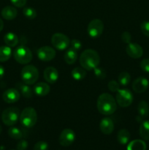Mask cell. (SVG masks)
<instances>
[{
    "label": "cell",
    "instance_id": "30",
    "mask_svg": "<svg viewBox=\"0 0 149 150\" xmlns=\"http://www.w3.org/2000/svg\"><path fill=\"white\" fill-rule=\"evenodd\" d=\"M23 14L26 18L30 19V20L34 19L37 17L36 10L31 7H24L23 10Z\"/></svg>",
    "mask_w": 149,
    "mask_h": 150
},
{
    "label": "cell",
    "instance_id": "9",
    "mask_svg": "<svg viewBox=\"0 0 149 150\" xmlns=\"http://www.w3.org/2000/svg\"><path fill=\"white\" fill-rule=\"evenodd\" d=\"M104 23L100 19H93L89 22L87 27V32L92 38H97L102 35L104 31Z\"/></svg>",
    "mask_w": 149,
    "mask_h": 150
},
{
    "label": "cell",
    "instance_id": "35",
    "mask_svg": "<svg viewBox=\"0 0 149 150\" xmlns=\"http://www.w3.org/2000/svg\"><path fill=\"white\" fill-rule=\"evenodd\" d=\"M70 45H71V48L74 49V51H76L77 52L78 51H80L82 48L81 42L77 39H74L72 40H71V42H70Z\"/></svg>",
    "mask_w": 149,
    "mask_h": 150
},
{
    "label": "cell",
    "instance_id": "31",
    "mask_svg": "<svg viewBox=\"0 0 149 150\" xmlns=\"http://www.w3.org/2000/svg\"><path fill=\"white\" fill-rule=\"evenodd\" d=\"M93 73H94L95 76L99 79H104L107 76L106 71L102 67H96V68L93 69Z\"/></svg>",
    "mask_w": 149,
    "mask_h": 150
},
{
    "label": "cell",
    "instance_id": "4",
    "mask_svg": "<svg viewBox=\"0 0 149 150\" xmlns=\"http://www.w3.org/2000/svg\"><path fill=\"white\" fill-rule=\"evenodd\" d=\"M22 81L27 85H32L39 79V71L35 66L28 64L25 66L20 72Z\"/></svg>",
    "mask_w": 149,
    "mask_h": 150
},
{
    "label": "cell",
    "instance_id": "1",
    "mask_svg": "<svg viewBox=\"0 0 149 150\" xmlns=\"http://www.w3.org/2000/svg\"><path fill=\"white\" fill-rule=\"evenodd\" d=\"M96 107L100 114L109 116L116 111L117 103L110 94L102 93L98 98Z\"/></svg>",
    "mask_w": 149,
    "mask_h": 150
},
{
    "label": "cell",
    "instance_id": "7",
    "mask_svg": "<svg viewBox=\"0 0 149 150\" xmlns=\"http://www.w3.org/2000/svg\"><path fill=\"white\" fill-rule=\"evenodd\" d=\"M134 97L131 91L127 89H120L115 95V100L117 104L123 108L128 107L132 103Z\"/></svg>",
    "mask_w": 149,
    "mask_h": 150
},
{
    "label": "cell",
    "instance_id": "28",
    "mask_svg": "<svg viewBox=\"0 0 149 150\" xmlns=\"http://www.w3.org/2000/svg\"><path fill=\"white\" fill-rule=\"evenodd\" d=\"M8 135L10 138L15 140L21 139L23 137V133L19 128L16 127H11L8 130Z\"/></svg>",
    "mask_w": 149,
    "mask_h": 150
},
{
    "label": "cell",
    "instance_id": "2",
    "mask_svg": "<svg viewBox=\"0 0 149 150\" xmlns=\"http://www.w3.org/2000/svg\"><path fill=\"white\" fill-rule=\"evenodd\" d=\"M79 61L83 69L91 70L98 67L100 62V57L95 50L86 49L81 53Z\"/></svg>",
    "mask_w": 149,
    "mask_h": 150
},
{
    "label": "cell",
    "instance_id": "5",
    "mask_svg": "<svg viewBox=\"0 0 149 150\" xmlns=\"http://www.w3.org/2000/svg\"><path fill=\"white\" fill-rule=\"evenodd\" d=\"M13 57L19 64H26L32 60V52L28 47L21 45L15 50Z\"/></svg>",
    "mask_w": 149,
    "mask_h": 150
},
{
    "label": "cell",
    "instance_id": "15",
    "mask_svg": "<svg viewBox=\"0 0 149 150\" xmlns=\"http://www.w3.org/2000/svg\"><path fill=\"white\" fill-rule=\"evenodd\" d=\"M43 76L46 82L49 83H55L58 81V72L54 67H48L44 70Z\"/></svg>",
    "mask_w": 149,
    "mask_h": 150
},
{
    "label": "cell",
    "instance_id": "27",
    "mask_svg": "<svg viewBox=\"0 0 149 150\" xmlns=\"http://www.w3.org/2000/svg\"><path fill=\"white\" fill-rule=\"evenodd\" d=\"M72 77L76 81H81L86 76V71L83 67H77L72 70Z\"/></svg>",
    "mask_w": 149,
    "mask_h": 150
},
{
    "label": "cell",
    "instance_id": "42",
    "mask_svg": "<svg viewBox=\"0 0 149 150\" xmlns=\"http://www.w3.org/2000/svg\"><path fill=\"white\" fill-rule=\"evenodd\" d=\"M0 150H5V146L0 145Z\"/></svg>",
    "mask_w": 149,
    "mask_h": 150
},
{
    "label": "cell",
    "instance_id": "36",
    "mask_svg": "<svg viewBox=\"0 0 149 150\" xmlns=\"http://www.w3.org/2000/svg\"><path fill=\"white\" fill-rule=\"evenodd\" d=\"M140 68L146 73H149V59H144L140 62Z\"/></svg>",
    "mask_w": 149,
    "mask_h": 150
},
{
    "label": "cell",
    "instance_id": "22",
    "mask_svg": "<svg viewBox=\"0 0 149 150\" xmlns=\"http://www.w3.org/2000/svg\"><path fill=\"white\" fill-rule=\"evenodd\" d=\"M64 59L68 64H73L77 59V53L72 48H69L66 51L64 55Z\"/></svg>",
    "mask_w": 149,
    "mask_h": 150
},
{
    "label": "cell",
    "instance_id": "40",
    "mask_svg": "<svg viewBox=\"0 0 149 150\" xmlns=\"http://www.w3.org/2000/svg\"><path fill=\"white\" fill-rule=\"evenodd\" d=\"M4 73H5V70H4V68L3 66L0 65V80L2 79V78L4 77Z\"/></svg>",
    "mask_w": 149,
    "mask_h": 150
},
{
    "label": "cell",
    "instance_id": "14",
    "mask_svg": "<svg viewBox=\"0 0 149 150\" xmlns=\"http://www.w3.org/2000/svg\"><path fill=\"white\" fill-rule=\"evenodd\" d=\"M148 86V80L144 77L137 78L132 83V89L136 93H143L147 90Z\"/></svg>",
    "mask_w": 149,
    "mask_h": 150
},
{
    "label": "cell",
    "instance_id": "17",
    "mask_svg": "<svg viewBox=\"0 0 149 150\" xmlns=\"http://www.w3.org/2000/svg\"><path fill=\"white\" fill-rule=\"evenodd\" d=\"M137 111L138 117L137 120L138 122H143V119L146 118L149 114V105L148 103L144 100L140 101L137 105Z\"/></svg>",
    "mask_w": 149,
    "mask_h": 150
},
{
    "label": "cell",
    "instance_id": "13",
    "mask_svg": "<svg viewBox=\"0 0 149 150\" xmlns=\"http://www.w3.org/2000/svg\"><path fill=\"white\" fill-rule=\"evenodd\" d=\"M126 52L132 59H139L143 54V49L139 44L130 42L126 48Z\"/></svg>",
    "mask_w": 149,
    "mask_h": 150
},
{
    "label": "cell",
    "instance_id": "34",
    "mask_svg": "<svg viewBox=\"0 0 149 150\" xmlns=\"http://www.w3.org/2000/svg\"><path fill=\"white\" fill-rule=\"evenodd\" d=\"M140 29L144 35L149 38V21H145L140 24Z\"/></svg>",
    "mask_w": 149,
    "mask_h": 150
},
{
    "label": "cell",
    "instance_id": "38",
    "mask_svg": "<svg viewBox=\"0 0 149 150\" xmlns=\"http://www.w3.org/2000/svg\"><path fill=\"white\" fill-rule=\"evenodd\" d=\"M12 4L16 7H23L26 4L27 0H10Z\"/></svg>",
    "mask_w": 149,
    "mask_h": 150
},
{
    "label": "cell",
    "instance_id": "20",
    "mask_svg": "<svg viewBox=\"0 0 149 150\" xmlns=\"http://www.w3.org/2000/svg\"><path fill=\"white\" fill-rule=\"evenodd\" d=\"M16 87L18 88V90L20 92V93H21V95L25 98H31L33 95L32 89H31L30 86H29V85L26 84V83L18 82V83H16Z\"/></svg>",
    "mask_w": 149,
    "mask_h": 150
},
{
    "label": "cell",
    "instance_id": "12",
    "mask_svg": "<svg viewBox=\"0 0 149 150\" xmlns=\"http://www.w3.org/2000/svg\"><path fill=\"white\" fill-rule=\"evenodd\" d=\"M20 98V93L18 89L10 88L4 91L2 95V99L7 103H15Z\"/></svg>",
    "mask_w": 149,
    "mask_h": 150
},
{
    "label": "cell",
    "instance_id": "37",
    "mask_svg": "<svg viewBox=\"0 0 149 150\" xmlns=\"http://www.w3.org/2000/svg\"><path fill=\"white\" fill-rule=\"evenodd\" d=\"M121 40L124 42V43H130L131 40V35L129 32H124L121 34Z\"/></svg>",
    "mask_w": 149,
    "mask_h": 150
},
{
    "label": "cell",
    "instance_id": "16",
    "mask_svg": "<svg viewBox=\"0 0 149 150\" xmlns=\"http://www.w3.org/2000/svg\"><path fill=\"white\" fill-rule=\"evenodd\" d=\"M99 128L103 134H111L114 130L113 121L109 117H105L101 120L100 124H99Z\"/></svg>",
    "mask_w": 149,
    "mask_h": 150
},
{
    "label": "cell",
    "instance_id": "24",
    "mask_svg": "<svg viewBox=\"0 0 149 150\" xmlns=\"http://www.w3.org/2000/svg\"><path fill=\"white\" fill-rule=\"evenodd\" d=\"M117 139L118 143L122 145H125L129 142L130 133L127 129H121L118 132L117 134Z\"/></svg>",
    "mask_w": 149,
    "mask_h": 150
},
{
    "label": "cell",
    "instance_id": "25",
    "mask_svg": "<svg viewBox=\"0 0 149 150\" xmlns=\"http://www.w3.org/2000/svg\"><path fill=\"white\" fill-rule=\"evenodd\" d=\"M127 150H146V144L144 141L136 139L129 144Z\"/></svg>",
    "mask_w": 149,
    "mask_h": 150
},
{
    "label": "cell",
    "instance_id": "44",
    "mask_svg": "<svg viewBox=\"0 0 149 150\" xmlns=\"http://www.w3.org/2000/svg\"><path fill=\"white\" fill-rule=\"evenodd\" d=\"M12 150H14V149H12Z\"/></svg>",
    "mask_w": 149,
    "mask_h": 150
},
{
    "label": "cell",
    "instance_id": "26",
    "mask_svg": "<svg viewBox=\"0 0 149 150\" xmlns=\"http://www.w3.org/2000/svg\"><path fill=\"white\" fill-rule=\"evenodd\" d=\"M12 55V49L7 45L0 46V62H4L10 59Z\"/></svg>",
    "mask_w": 149,
    "mask_h": 150
},
{
    "label": "cell",
    "instance_id": "3",
    "mask_svg": "<svg viewBox=\"0 0 149 150\" xmlns=\"http://www.w3.org/2000/svg\"><path fill=\"white\" fill-rule=\"evenodd\" d=\"M20 124L26 128L34 127L37 121V114L36 110L32 107H26L20 114Z\"/></svg>",
    "mask_w": 149,
    "mask_h": 150
},
{
    "label": "cell",
    "instance_id": "43",
    "mask_svg": "<svg viewBox=\"0 0 149 150\" xmlns=\"http://www.w3.org/2000/svg\"><path fill=\"white\" fill-rule=\"evenodd\" d=\"M1 132H2V127H1V126L0 125V134L1 133Z\"/></svg>",
    "mask_w": 149,
    "mask_h": 150
},
{
    "label": "cell",
    "instance_id": "33",
    "mask_svg": "<svg viewBox=\"0 0 149 150\" xmlns=\"http://www.w3.org/2000/svg\"><path fill=\"white\" fill-rule=\"evenodd\" d=\"M48 144L47 142L40 141L37 142L34 146V150H48Z\"/></svg>",
    "mask_w": 149,
    "mask_h": 150
},
{
    "label": "cell",
    "instance_id": "18",
    "mask_svg": "<svg viewBox=\"0 0 149 150\" xmlns=\"http://www.w3.org/2000/svg\"><path fill=\"white\" fill-rule=\"evenodd\" d=\"M50 91H51V87L45 82H39L36 83L34 86V92L38 96H45L48 95Z\"/></svg>",
    "mask_w": 149,
    "mask_h": 150
},
{
    "label": "cell",
    "instance_id": "10",
    "mask_svg": "<svg viewBox=\"0 0 149 150\" xmlns=\"http://www.w3.org/2000/svg\"><path fill=\"white\" fill-rule=\"evenodd\" d=\"M75 140V133L72 129L66 128L61 131L58 142L62 146H69Z\"/></svg>",
    "mask_w": 149,
    "mask_h": 150
},
{
    "label": "cell",
    "instance_id": "6",
    "mask_svg": "<svg viewBox=\"0 0 149 150\" xmlns=\"http://www.w3.org/2000/svg\"><path fill=\"white\" fill-rule=\"evenodd\" d=\"M19 118H20L19 109L15 107L6 108L1 114V120L3 123L7 126H13L15 125Z\"/></svg>",
    "mask_w": 149,
    "mask_h": 150
},
{
    "label": "cell",
    "instance_id": "41",
    "mask_svg": "<svg viewBox=\"0 0 149 150\" xmlns=\"http://www.w3.org/2000/svg\"><path fill=\"white\" fill-rule=\"evenodd\" d=\"M3 28H4V22H3V21L0 18V32L2 31Z\"/></svg>",
    "mask_w": 149,
    "mask_h": 150
},
{
    "label": "cell",
    "instance_id": "11",
    "mask_svg": "<svg viewBox=\"0 0 149 150\" xmlns=\"http://www.w3.org/2000/svg\"><path fill=\"white\" fill-rule=\"evenodd\" d=\"M37 57L44 62H49L53 59L56 57V51L51 46H42L37 50Z\"/></svg>",
    "mask_w": 149,
    "mask_h": 150
},
{
    "label": "cell",
    "instance_id": "32",
    "mask_svg": "<svg viewBox=\"0 0 149 150\" xmlns=\"http://www.w3.org/2000/svg\"><path fill=\"white\" fill-rule=\"evenodd\" d=\"M108 89L112 92H117L120 89V84L116 81L112 80L108 83Z\"/></svg>",
    "mask_w": 149,
    "mask_h": 150
},
{
    "label": "cell",
    "instance_id": "19",
    "mask_svg": "<svg viewBox=\"0 0 149 150\" xmlns=\"http://www.w3.org/2000/svg\"><path fill=\"white\" fill-rule=\"evenodd\" d=\"M1 14L3 18L7 21H11L15 18L18 15V11L15 7L12 6H6L1 10Z\"/></svg>",
    "mask_w": 149,
    "mask_h": 150
},
{
    "label": "cell",
    "instance_id": "8",
    "mask_svg": "<svg viewBox=\"0 0 149 150\" xmlns=\"http://www.w3.org/2000/svg\"><path fill=\"white\" fill-rule=\"evenodd\" d=\"M51 44L57 50L63 51L67 49L70 44V38L62 33H55L51 37Z\"/></svg>",
    "mask_w": 149,
    "mask_h": 150
},
{
    "label": "cell",
    "instance_id": "39",
    "mask_svg": "<svg viewBox=\"0 0 149 150\" xmlns=\"http://www.w3.org/2000/svg\"><path fill=\"white\" fill-rule=\"evenodd\" d=\"M29 144L26 140H20L18 143L17 144V150H26L27 149Z\"/></svg>",
    "mask_w": 149,
    "mask_h": 150
},
{
    "label": "cell",
    "instance_id": "23",
    "mask_svg": "<svg viewBox=\"0 0 149 150\" xmlns=\"http://www.w3.org/2000/svg\"><path fill=\"white\" fill-rule=\"evenodd\" d=\"M140 136L145 141H149V120L143 121L140 126Z\"/></svg>",
    "mask_w": 149,
    "mask_h": 150
},
{
    "label": "cell",
    "instance_id": "21",
    "mask_svg": "<svg viewBox=\"0 0 149 150\" xmlns=\"http://www.w3.org/2000/svg\"><path fill=\"white\" fill-rule=\"evenodd\" d=\"M4 41L7 46L13 48L18 44L19 40L15 34L13 32H8L4 36Z\"/></svg>",
    "mask_w": 149,
    "mask_h": 150
},
{
    "label": "cell",
    "instance_id": "29",
    "mask_svg": "<svg viewBox=\"0 0 149 150\" xmlns=\"http://www.w3.org/2000/svg\"><path fill=\"white\" fill-rule=\"evenodd\" d=\"M118 83L123 86H126L131 81V76L127 72H122L118 76Z\"/></svg>",
    "mask_w": 149,
    "mask_h": 150
}]
</instances>
